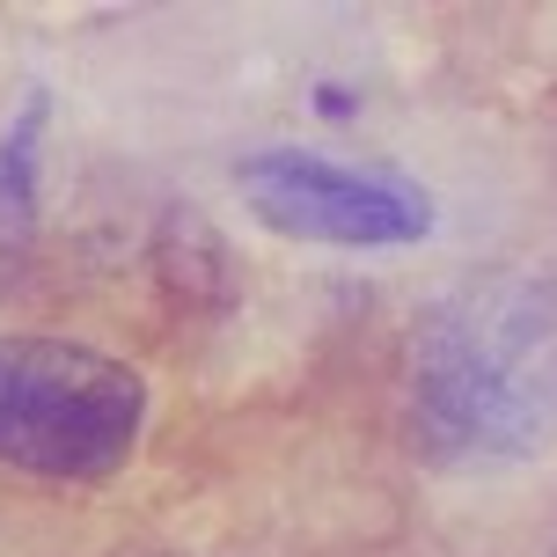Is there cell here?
Instances as JSON below:
<instances>
[{"label": "cell", "instance_id": "cell-1", "mask_svg": "<svg viewBox=\"0 0 557 557\" xmlns=\"http://www.w3.org/2000/svg\"><path fill=\"white\" fill-rule=\"evenodd\" d=\"M404 418L447 470H513L557 441V272H455L404 331Z\"/></svg>", "mask_w": 557, "mask_h": 557}, {"label": "cell", "instance_id": "cell-2", "mask_svg": "<svg viewBox=\"0 0 557 557\" xmlns=\"http://www.w3.org/2000/svg\"><path fill=\"white\" fill-rule=\"evenodd\" d=\"M147 433V382L133 360L82 337L0 331V470L37 484H103Z\"/></svg>", "mask_w": 557, "mask_h": 557}, {"label": "cell", "instance_id": "cell-3", "mask_svg": "<svg viewBox=\"0 0 557 557\" xmlns=\"http://www.w3.org/2000/svg\"><path fill=\"white\" fill-rule=\"evenodd\" d=\"M235 191L272 235L331 250H404L433 235L425 184L396 169H352L315 147H250L235 154Z\"/></svg>", "mask_w": 557, "mask_h": 557}, {"label": "cell", "instance_id": "cell-4", "mask_svg": "<svg viewBox=\"0 0 557 557\" xmlns=\"http://www.w3.org/2000/svg\"><path fill=\"white\" fill-rule=\"evenodd\" d=\"M45 125H52V96L29 88L23 111L0 125V257L15 250L37 221V162H45Z\"/></svg>", "mask_w": 557, "mask_h": 557}, {"label": "cell", "instance_id": "cell-5", "mask_svg": "<svg viewBox=\"0 0 557 557\" xmlns=\"http://www.w3.org/2000/svg\"><path fill=\"white\" fill-rule=\"evenodd\" d=\"M315 111H331V117H345V111H352V96H345V88H315Z\"/></svg>", "mask_w": 557, "mask_h": 557}, {"label": "cell", "instance_id": "cell-6", "mask_svg": "<svg viewBox=\"0 0 557 557\" xmlns=\"http://www.w3.org/2000/svg\"><path fill=\"white\" fill-rule=\"evenodd\" d=\"M125 557H169V550H125Z\"/></svg>", "mask_w": 557, "mask_h": 557}]
</instances>
